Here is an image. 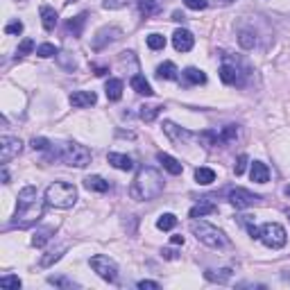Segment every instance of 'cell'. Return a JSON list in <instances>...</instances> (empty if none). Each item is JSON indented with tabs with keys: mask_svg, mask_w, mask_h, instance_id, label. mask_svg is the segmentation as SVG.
Instances as JSON below:
<instances>
[{
	"mask_svg": "<svg viewBox=\"0 0 290 290\" xmlns=\"http://www.w3.org/2000/svg\"><path fill=\"white\" fill-rule=\"evenodd\" d=\"M163 188H166V181H163L161 172L154 170V168L143 166V168H138L134 181H131L129 195L134 199H138V202H148V199L159 197V195L163 193Z\"/></svg>",
	"mask_w": 290,
	"mask_h": 290,
	"instance_id": "1",
	"label": "cell"
},
{
	"mask_svg": "<svg viewBox=\"0 0 290 290\" xmlns=\"http://www.w3.org/2000/svg\"><path fill=\"white\" fill-rule=\"evenodd\" d=\"M77 202V188L68 181H54L45 188V204L54 208H72Z\"/></svg>",
	"mask_w": 290,
	"mask_h": 290,
	"instance_id": "2",
	"label": "cell"
},
{
	"mask_svg": "<svg viewBox=\"0 0 290 290\" xmlns=\"http://www.w3.org/2000/svg\"><path fill=\"white\" fill-rule=\"evenodd\" d=\"M190 231H193L195 238H197L199 243H204L206 247H213V249L229 247V238L225 236V231L213 227V225H208V222H204V220H197V218H195V220L190 222Z\"/></svg>",
	"mask_w": 290,
	"mask_h": 290,
	"instance_id": "3",
	"label": "cell"
},
{
	"mask_svg": "<svg viewBox=\"0 0 290 290\" xmlns=\"http://www.w3.org/2000/svg\"><path fill=\"white\" fill-rule=\"evenodd\" d=\"M59 159L68 166H75V168H84L91 163V150L84 148V145L75 143V140H68V143H61L57 150Z\"/></svg>",
	"mask_w": 290,
	"mask_h": 290,
	"instance_id": "4",
	"label": "cell"
},
{
	"mask_svg": "<svg viewBox=\"0 0 290 290\" xmlns=\"http://www.w3.org/2000/svg\"><path fill=\"white\" fill-rule=\"evenodd\" d=\"M43 215V204L39 199L34 202H27V204H18V211L12 220V227H18V229H27V227L36 225Z\"/></svg>",
	"mask_w": 290,
	"mask_h": 290,
	"instance_id": "5",
	"label": "cell"
},
{
	"mask_svg": "<svg viewBox=\"0 0 290 290\" xmlns=\"http://www.w3.org/2000/svg\"><path fill=\"white\" fill-rule=\"evenodd\" d=\"M258 240H263V245L270 249H281L288 240V234L279 222H265L263 227H258Z\"/></svg>",
	"mask_w": 290,
	"mask_h": 290,
	"instance_id": "6",
	"label": "cell"
},
{
	"mask_svg": "<svg viewBox=\"0 0 290 290\" xmlns=\"http://www.w3.org/2000/svg\"><path fill=\"white\" fill-rule=\"evenodd\" d=\"M91 267H93V272H98L100 279L109 281V283H116L118 281V265L109 256H104V254L91 256Z\"/></svg>",
	"mask_w": 290,
	"mask_h": 290,
	"instance_id": "7",
	"label": "cell"
},
{
	"mask_svg": "<svg viewBox=\"0 0 290 290\" xmlns=\"http://www.w3.org/2000/svg\"><path fill=\"white\" fill-rule=\"evenodd\" d=\"M227 197H229L231 206H236V208H249V206L261 202V195L249 193L247 188H231Z\"/></svg>",
	"mask_w": 290,
	"mask_h": 290,
	"instance_id": "8",
	"label": "cell"
},
{
	"mask_svg": "<svg viewBox=\"0 0 290 290\" xmlns=\"http://www.w3.org/2000/svg\"><path fill=\"white\" fill-rule=\"evenodd\" d=\"M245 75L247 72L238 66V63H231V61H225L220 66V80L229 86H240L245 82Z\"/></svg>",
	"mask_w": 290,
	"mask_h": 290,
	"instance_id": "9",
	"label": "cell"
},
{
	"mask_svg": "<svg viewBox=\"0 0 290 290\" xmlns=\"http://www.w3.org/2000/svg\"><path fill=\"white\" fill-rule=\"evenodd\" d=\"M21 150H23L21 138H16V136H3L0 138V161L9 163L14 157L21 154Z\"/></svg>",
	"mask_w": 290,
	"mask_h": 290,
	"instance_id": "10",
	"label": "cell"
},
{
	"mask_svg": "<svg viewBox=\"0 0 290 290\" xmlns=\"http://www.w3.org/2000/svg\"><path fill=\"white\" fill-rule=\"evenodd\" d=\"M122 36V30L120 27H116V25H111V27H102V30L95 34V39H93V50H104L109 43H113V41H118Z\"/></svg>",
	"mask_w": 290,
	"mask_h": 290,
	"instance_id": "11",
	"label": "cell"
},
{
	"mask_svg": "<svg viewBox=\"0 0 290 290\" xmlns=\"http://www.w3.org/2000/svg\"><path fill=\"white\" fill-rule=\"evenodd\" d=\"M172 45H175L177 52H188L195 45V36L190 34L188 30H177L175 34H172Z\"/></svg>",
	"mask_w": 290,
	"mask_h": 290,
	"instance_id": "12",
	"label": "cell"
},
{
	"mask_svg": "<svg viewBox=\"0 0 290 290\" xmlns=\"http://www.w3.org/2000/svg\"><path fill=\"white\" fill-rule=\"evenodd\" d=\"M68 102L75 109H84V107H91V104L98 102V95H95L93 91H75V93H70Z\"/></svg>",
	"mask_w": 290,
	"mask_h": 290,
	"instance_id": "13",
	"label": "cell"
},
{
	"mask_svg": "<svg viewBox=\"0 0 290 290\" xmlns=\"http://www.w3.org/2000/svg\"><path fill=\"white\" fill-rule=\"evenodd\" d=\"M107 161L111 163L113 168H118V170H131L134 168V161H131V157H127V154H120V152H109L107 154Z\"/></svg>",
	"mask_w": 290,
	"mask_h": 290,
	"instance_id": "14",
	"label": "cell"
},
{
	"mask_svg": "<svg viewBox=\"0 0 290 290\" xmlns=\"http://www.w3.org/2000/svg\"><path fill=\"white\" fill-rule=\"evenodd\" d=\"M136 3H138V12L143 14L145 18L157 16L163 9V0H136Z\"/></svg>",
	"mask_w": 290,
	"mask_h": 290,
	"instance_id": "15",
	"label": "cell"
},
{
	"mask_svg": "<svg viewBox=\"0 0 290 290\" xmlns=\"http://www.w3.org/2000/svg\"><path fill=\"white\" fill-rule=\"evenodd\" d=\"M157 159H159V163H161L163 168H166L170 175H181L184 172V166H181L179 161H177L175 157H170V154H166V152H159L157 154Z\"/></svg>",
	"mask_w": 290,
	"mask_h": 290,
	"instance_id": "16",
	"label": "cell"
},
{
	"mask_svg": "<svg viewBox=\"0 0 290 290\" xmlns=\"http://www.w3.org/2000/svg\"><path fill=\"white\" fill-rule=\"evenodd\" d=\"M249 177H252V181H256V184H267V179H270V170H267V166L263 161H254L252 170H249Z\"/></svg>",
	"mask_w": 290,
	"mask_h": 290,
	"instance_id": "17",
	"label": "cell"
},
{
	"mask_svg": "<svg viewBox=\"0 0 290 290\" xmlns=\"http://www.w3.org/2000/svg\"><path fill=\"white\" fill-rule=\"evenodd\" d=\"M163 131H166V134L170 136L172 140H177V143H181V140L190 138V131H188V129H181V127H177L175 122H170V120L163 122Z\"/></svg>",
	"mask_w": 290,
	"mask_h": 290,
	"instance_id": "18",
	"label": "cell"
},
{
	"mask_svg": "<svg viewBox=\"0 0 290 290\" xmlns=\"http://www.w3.org/2000/svg\"><path fill=\"white\" fill-rule=\"evenodd\" d=\"M86 18H89V14L82 12L80 16L70 18V21L66 23V32L72 36H82V32H84V25H86Z\"/></svg>",
	"mask_w": 290,
	"mask_h": 290,
	"instance_id": "19",
	"label": "cell"
},
{
	"mask_svg": "<svg viewBox=\"0 0 290 290\" xmlns=\"http://www.w3.org/2000/svg\"><path fill=\"white\" fill-rule=\"evenodd\" d=\"M181 75H184L186 84H206V72L199 70V68H195V66H188Z\"/></svg>",
	"mask_w": 290,
	"mask_h": 290,
	"instance_id": "20",
	"label": "cell"
},
{
	"mask_svg": "<svg viewBox=\"0 0 290 290\" xmlns=\"http://www.w3.org/2000/svg\"><path fill=\"white\" fill-rule=\"evenodd\" d=\"M41 14V23H43V27L48 32H52L54 27H57V12H54L52 7H48V5H43V7L39 9Z\"/></svg>",
	"mask_w": 290,
	"mask_h": 290,
	"instance_id": "21",
	"label": "cell"
},
{
	"mask_svg": "<svg viewBox=\"0 0 290 290\" xmlns=\"http://www.w3.org/2000/svg\"><path fill=\"white\" fill-rule=\"evenodd\" d=\"M215 211H218V206H215V204H213V202H208V199H202V202H199V204H195V206L190 208V213H188V215L195 220V218H204V215H208V213H215Z\"/></svg>",
	"mask_w": 290,
	"mask_h": 290,
	"instance_id": "22",
	"label": "cell"
},
{
	"mask_svg": "<svg viewBox=\"0 0 290 290\" xmlns=\"http://www.w3.org/2000/svg\"><path fill=\"white\" fill-rule=\"evenodd\" d=\"M84 186L89 190H93V193H107L109 190V181H104L100 175H89L84 179Z\"/></svg>",
	"mask_w": 290,
	"mask_h": 290,
	"instance_id": "23",
	"label": "cell"
},
{
	"mask_svg": "<svg viewBox=\"0 0 290 290\" xmlns=\"http://www.w3.org/2000/svg\"><path fill=\"white\" fill-rule=\"evenodd\" d=\"M131 89H134L138 95H145V98H150V95H154L152 86H150V82L145 80L143 75H134V77H131Z\"/></svg>",
	"mask_w": 290,
	"mask_h": 290,
	"instance_id": "24",
	"label": "cell"
},
{
	"mask_svg": "<svg viewBox=\"0 0 290 290\" xmlns=\"http://www.w3.org/2000/svg\"><path fill=\"white\" fill-rule=\"evenodd\" d=\"M104 91H107V98L111 100V102L120 100V98H122V80H116V77H111V80L107 82V86H104Z\"/></svg>",
	"mask_w": 290,
	"mask_h": 290,
	"instance_id": "25",
	"label": "cell"
},
{
	"mask_svg": "<svg viewBox=\"0 0 290 290\" xmlns=\"http://www.w3.org/2000/svg\"><path fill=\"white\" fill-rule=\"evenodd\" d=\"M177 66L172 61H163L161 66L157 68V77L159 80H177Z\"/></svg>",
	"mask_w": 290,
	"mask_h": 290,
	"instance_id": "26",
	"label": "cell"
},
{
	"mask_svg": "<svg viewBox=\"0 0 290 290\" xmlns=\"http://www.w3.org/2000/svg\"><path fill=\"white\" fill-rule=\"evenodd\" d=\"M54 234V227H43V229H36V234L32 236V245L34 247H43L50 240V236Z\"/></svg>",
	"mask_w": 290,
	"mask_h": 290,
	"instance_id": "27",
	"label": "cell"
},
{
	"mask_svg": "<svg viewBox=\"0 0 290 290\" xmlns=\"http://www.w3.org/2000/svg\"><path fill=\"white\" fill-rule=\"evenodd\" d=\"M199 140H202L204 143V148H218V145H225L222 143V136L218 134V131H202V134H199Z\"/></svg>",
	"mask_w": 290,
	"mask_h": 290,
	"instance_id": "28",
	"label": "cell"
},
{
	"mask_svg": "<svg viewBox=\"0 0 290 290\" xmlns=\"http://www.w3.org/2000/svg\"><path fill=\"white\" fill-rule=\"evenodd\" d=\"M161 109L163 107H159V104H143V107H140V111H138V116H140V120L152 122L154 118L161 113Z\"/></svg>",
	"mask_w": 290,
	"mask_h": 290,
	"instance_id": "29",
	"label": "cell"
},
{
	"mask_svg": "<svg viewBox=\"0 0 290 290\" xmlns=\"http://www.w3.org/2000/svg\"><path fill=\"white\" fill-rule=\"evenodd\" d=\"M208 281H218V283H225V281L231 279V270L229 267H222V270H206L204 272Z\"/></svg>",
	"mask_w": 290,
	"mask_h": 290,
	"instance_id": "30",
	"label": "cell"
},
{
	"mask_svg": "<svg viewBox=\"0 0 290 290\" xmlns=\"http://www.w3.org/2000/svg\"><path fill=\"white\" fill-rule=\"evenodd\" d=\"M195 181L202 186H208L215 181V172H213L211 168H197V170H195Z\"/></svg>",
	"mask_w": 290,
	"mask_h": 290,
	"instance_id": "31",
	"label": "cell"
},
{
	"mask_svg": "<svg viewBox=\"0 0 290 290\" xmlns=\"http://www.w3.org/2000/svg\"><path fill=\"white\" fill-rule=\"evenodd\" d=\"M157 227H159L161 231L175 229V227H177V215H172V213H163V215L157 220Z\"/></svg>",
	"mask_w": 290,
	"mask_h": 290,
	"instance_id": "32",
	"label": "cell"
},
{
	"mask_svg": "<svg viewBox=\"0 0 290 290\" xmlns=\"http://www.w3.org/2000/svg\"><path fill=\"white\" fill-rule=\"evenodd\" d=\"M238 43H240V48H245V50H252L254 45H256V36H254V32H249V30H243L238 34Z\"/></svg>",
	"mask_w": 290,
	"mask_h": 290,
	"instance_id": "33",
	"label": "cell"
},
{
	"mask_svg": "<svg viewBox=\"0 0 290 290\" xmlns=\"http://www.w3.org/2000/svg\"><path fill=\"white\" fill-rule=\"evenodd\" d=\"M66 249H68V247H66V245H63V247H59L57 252H48L43 258H41V267H50V265H52V263H57L59 258L63 256V252H66Z\"/></svg>",
	"mask_w": 290,
	"mask_h": 290,
	"instance_id": "34",
	"label": "cell"
},
{
	"mask_svg": "<svg viewBox=\"0 0 290 290\" xmlns=\"http://www.w3.org/2000/svg\"><path fill=\"white\" fill-rule=\"evenodd\" d=\"M34 199H39V193H36L34 186H25L18 193V204H27V202H34Z\"/></svg>",
	"mask_w": 290,
	"mask_h": 290,
	"instance_id": "35",
	"label": "cell"
},
{
	"mask_svg": "<svg viewBox=\"0 0 290 290\" xmlns=\"http://www.w3.org/2000/svg\"><path fill=\"white\" fill-rule=\"evenodd\" d=\"M145 43H148L150 50H163V48H166V36L154 32V34H150L148 39H145Z\"/></svg>",
	"mask_w": 290,
	"mask_h": 290,
	"instance_id": "36",
	"label": "cell"
},
{
	"mask_svg": "<svg viewBox=\"0 0 290 290\" xmlns=\"http://www.w3.org/2000/svg\"><path fill=\"white\" fill-rule=\"evenodd\" d=\"M57 61L61 63V68H66L68 72H72L77 68V63H75V59H72V54H68V52H59L57 54Z\"/></svg>",
	"mask_w": 290,
	"mask_h": 290,
	"instance_id": "37",
	"label": "cell"
},
{
	"mask_svg": "<svg viewBox=\"0 0 290 290\" xmlns=\"http://www.w3.org/2000/svg\"><path fill=\"white\" fill-rule=\"evenodd\" d=\"M36 54H39V57H43V59H48V57L59 54V50H57V45H52V43H41L39 48H36Z\"/></svg>",
	"mask_w": 290,
	"mask_h": 290,
	"instance_id": "38",
	"label": "cell"
},
{
	"mask_svg": "<svg viewBox=\"0 0 290 290\" xmlns=\"http://www.w3.org/2000/svg\"><path fill=\"white\" fill-rule=\"evenodd\" d=\"M220 136H222V143H231V140L238 136V125H227V127H222Z\"/></svg>",
	"mask_w": 290,
	"mask_h": 290,
	"instance_id": "39",
	"label": "cell"
},
{
	"mask_svg": "<svg viewBox=\"0 0 290 290\" xmlns=\"http://www.w3.org/2000/svg\"><path fill=\"white\" fill-rule=\"evenodd\" d=\"M0 288H14V290H18V288H21V279H18V276H12V274L0 276Z\"/></svg>",
	"mask_w": 290,
	"mask_h": 290,
	"instance_id": "40",
	"label": "cell"
},
{
	"mask_svg": "<svg viewBox=\"0 0 290 290\" xmlns=\"http://www.w3.org/2000/svg\"><path fill=\"white\" fill-rule=\"evenodd\" d=\"M48 283L59 285V288H77V283H72V281H68L66 276H48Z\"/></svg>",
	"mask_w": 290,
	"mask_h": 290,
	"instance_id": "41",
	"label": "cell"
},
{
	"mask_svg": "<svg viewBox=\"0 0 290 290\" xmlns=\"http://www.w3.org/2000/svg\"><path fill=\"white\" fill-rule=\"evenodd\" d=\"M32 50H34V41H32V39H23L21 45H18V50H16V57H25V54H30Z\"/></svg>",
	"mask_w": 290,
	"mask_h": 290,
	"instance_id": "42",
	"label": "cell"
},
{
	"mask_svg": "<svg viewBox=\"0 0 290 290\" xmlns=\"http://www.w3.org/2000/svg\"><path fill=\"white\" fill-rule=\"evenodd\" d=\"M23 32V23L21 21H12L5 25V34H12V36H18Z\"/></svg>",
	"mask_w": 290,
	"mask_h": 290,
	"instance_id": "43",
	"label": "cell"
},
{
	"mask_svg": "<svg viewBox=\"0 0 290 290\" xmlns=\"http://www.w3.org/2000/svg\"><path fill=\"white\" fill-rule=\"evenodd\" d=\"M131 0H102V7L104 9H122L127 7Z\"/></svg>",
	"mask_w": 290,
	"mask_h": 290,
	"instance_id": "44",
	"label": "cell"
},
{
	"mask_svg": "<svg viewBox=\"0 0 290 290\" xmlns=\"http://www.w3.org/2000/svg\"><path fill=\"white\" fill-rule=\"evenodd\" d=\"M30 145H32V150H39V152H43V150H48V148H50V140H48V138H43V136H39V138L34 136Z\"/></svg>",
	"mask_w": 290,
	"mask_h": 290,
	"instance_id": "45",
	"label": "cell"
},
{
	"mask_svg": "<svg viewBox=\"0 0 290 290\" xmlns=\"http://www.w3.org/2000/svg\"><path fill=\"white\" fill-rule=\"evenodd\" d=\"M184 5L188 9H195V12H199V9H206L208 7V0H184Z\"/></svg>",
	"mask_w": 290,
	"mask_h": 290,
	"instance_id": "46",
	"label": "cell"
},
{
	"mask_svg": "<svg viewBox=\"0 0 290 290\" xmlns=\"http://www.w3.org/2000/svg\"><path fill=\"white\" fill-rule=\"evenodd\" d=\"M247 161H249L247 154H240L238 161H236V166H234V172H236V175H243L245 168H247Z\"/></svg>",
	"mask_w": 290,
	"mask_h": 290,
	"instance_id": "47",
	"label": "cell"
},
{
	"mask_svg": "<svg viewBox=\"0 0 290 290\" xmlns=\"http://www.w3.org/2000/svg\"><path fill=\"white\" fill-rule=\"evenodd\" d=\"M138 288H140V290H159V288H161V285H159L157 281L143 279V281H138Z\"/></svg>",
	"mask_w": 290,
	"mask_h": 290,
	"instance_id": "48",
	"label": "cell"
},
{
	"mask_svg": "<svg viewBox=\"0 0 290 290\" xmlns=\"http://www.w3.org/2000/svg\"><path fill=\"white\" fill-rule=\"evenodd\" d=\"M163 258H168V261H172V258H177V252L175 249H163Z\"/></svg>",
	"mask_w": 290,
	"mask_h": 290,
	"instance_id": "49",
	"label": "cell"
},
{
	"mask_svg": "<svg viewBox=\"0 0 290 290\" xmlns=\"http://www.w3.org/2000/svg\"><path fill=\"white\" fill-rule=\"evenodd\" d=\"M93 70H95V75H98V77H102V75H107V72H109V68H104V66H93Z\"/></svg>",
	"mask_w": 290,
	"mask_h": 290,
	"instance_id": "50",
	"label": "cell"
},
{
	"mask_svg": "<svg viewBox=\"0 0 290 290\" xmlns=\"http://www.w3.org/2000/svg\"><path fill=\"white\" fill-rule=\"evenodd\" d=\"M172 21H177V23H181V21H186V16L181 12H172Z\"/></svg>",
	"mask_w": 290,
	"mask_h": 290,
	"instance_id": "51",
	"label": "cell"
},
{
	"mask_svg": "<svg viewBox=\"0 0 290 290\" xmlns=\"http://www.w3.org/2000/svg\"><path fill=\"white\" fill-rule=\"evenodd\" d=\"M170 243H172V245H184V236H172Z\"/></svg>",
	"mask_w": 290,
	"mask_h": 290,
	"instance_id": "52",
	"label": "cell"
},
{
	"mask_svg": "<svg viewBox=\"0 0 290 290\" xmlns=\"http://www.w3.org/2000/svg\"><path fill=\"white\" fill-rule=\"evenodd\" d=\"M3 181L9 184V172H7V168H5V163H3Z\"/></svg>",
	"mask_w": 290,
	"mask_h": 290,
	"instance_id": "53",
	"label": "cell"
},
{
	"mask_svg": "<svg viewBox=\"0 0 290 290\" xmlns=\"http://www.w3.org/2000/svg\"><path fill=\"white\" fill-rule=\"evenodd\" d=\"M234 0H218V5H231Z\"/></svg>",
	"mask_w": 290,
	"mask_h": 290,
	"instance_id": "54",
	"label": "cell"
},
{
	"mask_svg": "<svg viewBox=\"0 0 290 290\" xmlns=\"http://www.w3.org/2000/svg\"><path fill=\"white\" fill-rule=\"evenodd\" d=\"M283 193H285V195H288V197H290V186H285V188H283Z\"/></svg>",
	"mask_w": 290,
	"mask_h": 290,
	"instance_id": "55",
	"label": "cell"
},
{
	"mask_svg": "<svg viewBox=\"0 0 290 290\" xmlns=\"http://www.w3.org/2000/svg\"><path fill=\"white\" fill-rule=\"evenodd\" d=\"M66 3H75V0H66Z\"/></svg>",
	"mask_w": 290,
	"mask_h": 290,
	"instance_id": "56",
	"label": "cell"
}]
</instances>
